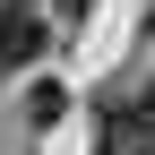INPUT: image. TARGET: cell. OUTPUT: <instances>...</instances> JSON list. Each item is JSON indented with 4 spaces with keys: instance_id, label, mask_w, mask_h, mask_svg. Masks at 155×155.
<instances>
[{
    "instance_id": "obj_5",
    "label": "cell",
    "mask_w": 155,
    "mask_h": 155,
    "mask_svg": "<svg viewBox=\"0 0 155 155\" xmlns=\"http://www.w3.org/2000/svg\"><path fill=\"white\" fill-rule=\"evenodd\" d=\"M147 26H155V17H147Z\"/></svg>"
},
{
    "instance_id": "obj_2",
    "label": "cell",
    "mask_w": 155,
    "mask_h": 155,
    "mask_svg": "<svg viewBox=\"0 0 155 155\" xmlns=\"http://www.w3.org/2000/svg\"><path fill=\"white\" fill-rule=\"evenodd\" d=\"M35 52H43V17H35L26 0H0V78H9V69H26Z\"/></svg>"
},
{
    "instance_id": "obj_4",
    "label": "cell",
    "mask_w": 155,
    "mask_h": 155,
    "mask_svg": "<svg viewBox=\"0 0 155 155\" xmlns=\"http://www.w3.org/2000/svg\"><path fill=\"white\" fill-rule=\"evenodd\" d=\"M52 17H61V26H78V17H86V0H52Z\"/></svg>"
},
{
    "instance_id": "obj_3",
    "label": "cell",
    "mask_w": 155,
    "mask_h": 155,
    "mask_svg": "<svg viewBox=\"0 0 155 155\" xmlns=\"http://www.w3.org/2000/svg\"><path fill=\"white\" fill-rule=\"evenodd\" d=\"M61 104H69L61 86H35V95H26V121H35V129H52V121H61Z\"/></svg>"
},
{
    "instance_id": "obj_1",
    "label": "cell",
    "mask_w": 155,
    "mask_h": 155,
    "mask_svg": "<svg viewBox=\"0 0 155 155\" xmlns=\"http://www.w3.org/2000/svg\"><path fill=\"white\" fill-rule=\"evenodd\" d=\"M104 155H155V78L104 95Z\"/></svg>"
}]
</instances>
